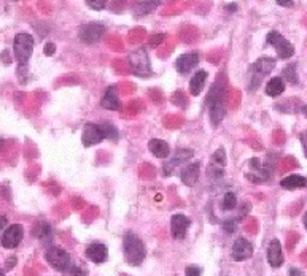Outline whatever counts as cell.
Instances as JSON below:
<instances>
[{
	"label": "cell",
	"instance_id": "52a82bcc",
	"mask_svg": "<svg viewBox=\"0 0 307 276\" xmlns=\"http://www.w3.org/2000/svg\"><path fill=\"white\" fill-rule=\"evenodd\" d=\"M250 167L253 173H247V180L251 183H266L272 176V163L269 162H261L259 159H251Z\"/></svg>",
	"mask_w": 307,
	"mask_h": 276
},
{
	"label": "cell",
	"instance_id": "836d02e7",
	"mask_svg": "<svg viewBox=\"0 0 307 276\" xmlns=\"http://www.w3.org/2000/svg\"><path fill=\"white\" fill-rule=\"evenodd\" d=\"M43 52H45V56H53L54 52H56V46H54V43H47L45 45V49H43Z\"/></svg>",
	"mask_w": 307,
	"mask_h": 276
},
{
	"label": "cell",
	"instance_id": "ac0fdd59",
	"mask_svg": "<svg viewBox=\"0 0 307 276\" xmlns=\"http://www.w3.org/2000/svg\"><path fill=\"white\" fill-rule=\"evenodd\" d=\"M86 257L94 263H104L108 259V249L104 243H91L86 248Z\"/></svg>",
	"mask_w": 307,
	"mask_h": 276
},
{
	"label": "cell",
	"instance_id": "f1b7e54d",
	"mask_svg": "<svg viewBox=\"0 0 307 276\" xmlns=\"http://www.w3.org/2000/svg\"><path fill=\"white\" fill-rule=\"evenodd\" d=\"M237 208V197L234 192H226L222 200V209L223 211H233Z\"/></svg>",
	"mask_w": 307,
	"mask_h": 276
},
{
	"label": "cell",
	"instance_id": "d4e9b609",
	"mask_svg": "<svg viewBox=\"0 0 307 276\" xmlns=\"http://www.w3.org/2000/svg\"><path fill=\"white\" fill-rule=\"evenodd\" d=\"M205 80H207V72L205 70H197L190 80V92L191 95L197 97L201 92H202V87L205 84Z\"/></svg>",
	"mask_w": 307,
	"mask_h": 276
},
{
	"label": "cell",
	"instance_id": "f35d334b",
	"mask_svg": "<svg viewBox=\"0 0 307 276\" xmlns=\"http://www.w3.org/2000/svg\"><path fill=\"white\" fill-rule=\"evenodd\" d=\"M301 143H302V148H304V154L307 156V134L301 135Z\"/></svg>",
	"mask_w": 307,
	"mask_h": 276
},
{
	"label": "cell",
	"instance_id": "f546056e",
	"mask_svg": "<svg viewBox=\"0 0 307 276\" xmlns=\"http://www.w3.org/2000/svg\"><path fill=\"white\" fill-rule=\"evenodd\" d=\"M237 223L239 220L236 217H229V219L223 220V230L228 232V234H234L237 230Z\"/></svg>",
	"mask_w": 307,
	"mask_h": 276
},
{
	"label": "cell",
	"instance_id": "7bdbcfd3",
	"mask_svg": "<svg viewBox=\"0 0 307 276\" xmlns=\"http://www.w3.org/2000/svg\"><path fill=\"white\" fill-rule=\"evenodd\" d=\"M301 112H302V115H304V116L307 118V105H304V106L301 108Z\"/></svg>",
	"mask_w": 307,
	"mask_h": 276
},
{
	"label": "cell",
	"instance_id": "9c48e42d",
	"mask_svg": "<svg viewBox=\"0 0 307 276\" xmlns=\"http://www.w3.org/2000/svg\"><path fill=\"white\" fill-rule=\"evenodd\" d=\"M105 34V27L99 23H87L78 29V38L86 45H94Z\"/></svg>",
	"mask_w": 307,
	"mask_h": 276
},
{
	"label": "cell",
	"instance_id": "4316f807",
	"mask_svg": "<svg viewBox=\"0 0 307 276\" xmlns=\"http://www.w3.org/2000/svg\"><path fill=\"white\" fill-rule=\"evenodd\" d=\"M97 124H99V127H101V130H102V134H104L105 140L108 138V140L118 141V137H119L118 129H116L112 123H108V121H102V123H97Z\"/></svg>",
	"mask_w": 307,
	"mask_h": 276
},
{
	"label": "cell",
	"instance_id": "7a4b0ae2",
	"mask_svg": "<svg viewBox=\"0 0 307 276\" xmlns=\"http://www.w3.org/2000/svg\"><path fill=\"white\" fill-rule=\"evenodd\" d=\"M276 67V59L272 58H259L253 65H250V81H248V91L255 92L261 83L265 81L266 76Z\"/></svg>",
	"mask_w": 307,
	"mask_h": 276
},
{
	"label": "cell",
	"instance_id": "7c38bea8",
	"mask_svg": "<svg viewBox=\"0 0 307 276\" xmlns=\"http://www.w3.org/2000/svg\"><path fill=\"white\" fill-rule=\"evenodd\" d=\"M253 243L248 241L247 238L244 237H239L234 245H233V249H231V256L236 262H244L247 259H250L251 256H253Z\"/></svg>",
	"mask_w": 307,
	"mask_h": 276
},
{
	"label": "cell",
	"instance_id": "8fae6325",
	"mask_svg": "<svg viewBox=\"0 0 307 276\" xmlns=\"http://www.w3.org/2000/svg\"><path fill=\"white\" fill-rule=\"evenodd\" d=\"M24 237V229L19 224H12L5 229V232L2 234V238H0V243L5 249H15L19 246L21 240Z\"/></svg>",
	"mask_w": 307,
	"mask_h": 276
},
{
	"label": "cell",
	"instance_id": "cb8c5ba5",
	"mask_svg": "<svg viewBox=\"0 0 307 276\" xmlns=\"http://www.w3.org/2000/svg\"><path fill=\"white\" fill-rule=\"evenodd\" d=\"M161 2L162 0H140V2H137V5L134 7V16L140 18V16H147V15L153 13L161 5Z\"/></svg>",
	"mask_w": 307,
	"mask_h": 276
},
{
	"label": "cell",
	"instance_id": "d6a6232c",
	"mask_svg": "<svg viewBox=\"0 0 307 276\" xmlns=\"http://www.w3.org/2000/svg\"><path fill=\"white\" fill-rule=\"evenodd\" d=\"M202 274V268L197 267V265H188L185 268V276H201Z\"/></svg>",
	"mask_w": 307,
	"mask_h": 276
},
{
	"label": "cell",
	"instance_id": "60d3db41",
	"mask_svg": "<svg viewBox=\"0 0 307 276\" xmlns=\"http://www.w3.org/2000/svg\"><path fill=\"white\" fill-rule=\"evenodd\" d=\"M5 226H7V219L4 216H0V230H4Z\"/></svg>",
	"mask_w": 307,
	"mask_h": 276
},
{
	"label": "cell",
	"instance_id": "d6986e66",
	"mask_svg": "<svg viewBox=\"0 0 307 276\" xmlns=\"http://www.w3.org/2000/svg\"><path fill=\"white\" fill-rule=\"evenodd\" d=\"M268 262L272 268H279L283 265V252H282V245L277 238L271 240L268 246Z\"/></svg>",
	"mask_w": 307,
	"mask_h": 276
},
{
	"label": "cell",
	"instance_id": "603a6c76",
	"mask_svg": "<svg viewBox=\"0 0 307 276\" xmlns=\"http://www.w3.org/2000/svg\"><path fill=\"white\" fill-rule=\"evenodd\" d=\"M32 235L38 238L41 243H48V241H51V237H53V229L47 220H38V223L34 224Z\"/></svg>",
	"mask_w": 307,
	"mask_h": 276
},
{
	"label": "cell",
	"instance_id": "8992f818",
	"mask_svg": "<svg viewBox=\"0 0 307 276\" xmlns=\"http://www.w3.org/2000/svg\"><path fill=\"white\" fill-rule=\"evenodd\" d=\"M45 259L47 262L51 265V267L56 270V271H64L70 267V256L69 252L62 249V248H58V246H50L45 252Z\"/></svg>",
	"mask_w": 307,
	"mask_h": 276
},
{
	"label": "cell",
	"instance_id": "ba28073f",
	"mask_svg": "<svg viewBox=\"0 0 307 276\" xmlns=\"http://www.w3.org/2000/svg\"><path fill=\"white\" fill-rule=\"evenodd\" d=\"M194 156L193 149H186V148H180L177 149V152L173 154V157H170L169 160L164 162L162 165V173L164 176H172V173L177 170L179 167H182L183 163L190 162V159Z\"/></svg>",
	"mask_w": 307,
	"mask_h": 276
},
{
	"label": "cell",
	"instance_id": "e575fe53",
	"mask_svg": "<svg viewBox=\"0 0 307 276\" xmlns=\"http://www.w3.org/2000/svg\"><path fill=\"white\" fill-rule=\"evenodd\" d=\"M162 40H164V35H162V34H156V35H153V37L150 38V45H151V46H158Z\"/></svg>",
	"mask_w": 307,
	"mask_h": 276
},
{
	"label": "cell",
	"instance_id": "83f0119b",
	"mask_svg": "<svg viewBox=\"0 0 307 276\" xmlns=\"http://www.w3.org/2000/svg\"><path fill=\"white\" fill-rule=\"evenodd\" d=\"M282 80H287L291 84H298L299 83L298 73H296V64L285 65V69L282 70Z\"/></svg>",
	"mask_w": 307,
	"mask_h": 276
},
{
	"label": "cell",
	"instance_id": "30bf717a",
	"mask_svg": "<svg viewBox=\"0 0 307 276\" xmlns=\"http://www.w3.org/2000/svg\"><path fill=\"white\" fill-rule=\"evenodd\" d=\"M225 167H226V152L223 148H218L210 157V162L207 165V176L212 180L222 178L225 175Z\"/></svg>",
	"mask_w": 307,
	"mask_h": 276
},
{
	"label": "cell",
	"instance_id": "7402d4cb",
	"mask_svg": "<svg viewBox=\"0 0 307 276\" xmlns=\"http://www.w3.org/2000/svg\"><path fill=\"white\" fill-rule=\"evenodd\" d=\"M280 186L287 191L304 189V187H307V178H304L301 175H288L280 181Z\"/></svg>",
	"mask_w": 307,
	"mask_h": 276
},
{
	"label": "cell",
	"instance_id": "d590c367",
	"mask_svg": "<svg viewBox=\"0 0 307 276\" xmlns=\"http://www.w3.org/2000/svg\"><path fill=\"white\" fill-rule=\"evenodd\" d=\"M16 262H18L16 257H8L7 262H5V268H7V270H12L15 265H16Z\"/></svg>",
	"mask_w": 307,
	"mask_h": 276
},
{
	"label": "cell",
	"instance_id": "ee69618b",
	"mask_svg": "<svg viewBox=\"0 0 307 276\" xmlns=\"http://www.w3.org/2000/svg\"><path fill=\"white\" fill-rule=\"evenodd\" d=\"M0 276H5V273H4L2 270H0Z\"/></svg>",
	"mask_w": 307,
	"mask_h": 276
},
{
	"label": "cell",
	"instance_id": "e0dca14e",
	"mask_svg": "<svg viewBox=\"0 0 307 276\" xmlns=\"http://www.w3.org/2000/svg\"><path fill=\"white\" fill-rule=\"evenodd\" d=\"M205 106L209 108V115H210L212 124L215 127L220 126V123L226 116V97H220V98H216V100L205 103Z\"/></svg>",
	"mask_w": 307,
	"mask_h": 276
},
{
	"label": "cell",
	"instance_id": "ffe728a7",
	"mask_svg": "<svg viewBox=\"0 0 307 276\" xmlns=\"http://www.w3.org/2000/svg\"><path fill=\"white\" fill-rule=\"evenodd\" d=\"M148 149L155 157L158 159H167L169 154H170V148H169V143L159 140V138H153L148 141Z\"/></svg>",
	"mask_w": 307,
	"mask_h": 276
},
{
	"label": "cell",
	"instance_id": "3957f363",
	"mask_svg": "<svg viewBox=\"0 0 307 276\" xmlns=\"http://www.w3.org/2000/svg\"><path fill=\"white\" fill-rule=\"evenodd\" d=\"M13 52L15 59L19 64H27L32 52H34V37L30 34H26V32L18 34L13 41Z\"/></svg>",
	"mask_w": 307,
	"mask_h": 276
},
{
	"label": "cell",
	"instance_id": "4fadbf2b",
	"mask_svg": "<svg viewBox=\"0 0 307 276\" xmlns=\"http://www.w3.org/2000/svg\"><path fill=\"white\" fill-rule=\"evenodd\" d=\"M104 140H105V137H104L102 130H101V127H99L97 123H87V124H84L83 134H81L83 146L90 148V146L99 145V143L104 141Z\"/></svg>",
	"mask_w": 307,
	"mask_h": 276
},
{
	"label": "cell",
	"instance_id": "8d00e7d4",
	"mask_svg": "<svg viewBox=\"0 0 307 276\" xmlns=\"http://www.w3.org/2000/svg\"><path fill=\"white\" fill-rule=\"evenodd\" d=\"M288 276H305V274H304L302 270L296 268V267H291V268L288 270Z\"/></svg>",
	"mask_w": 307,
	"mask_h": 276
},
{
	"label": "cell",
	"instance_id": "ab89813d",
	"mask_svg": "<svg viewBox=\"0 0 307 276\" xmlns=\"http://www.w3.org/2000/svg\"><path fill=\"white\" fill-rule=\"evenodd\" d=\"M226 10H228V12H236L237 5L236 4H229V5H226Z\"/></svg>",
	"mask_w": 307,
	"mask_h": 276
},
{
	"label": "cell",
	"instance_id": "5b68a950",
	"mask_svg": "<svg viewBox=\"0 0 307 276\" xmlns=\"http://www.w3.org/2000/svg\"><path fill=\"white\" fill-rule=\"evenodd\" d=\"M266 45H271V46L276 48L279 59H283V61H285V59H290L293 54H294L293 43L288 41V40L285 38V37L280 34V32H277V30H271V32H269L268 37H266Z\"/></svg>",
	"mask_w": 307,
	"mask_h": 276
},
{
	"label": "cell",
	"instance_id": "484cf974",
	"mask_svg": "<svg viewBox=\"0 0 307 276\" xmlns=\"http://www.w3.org/2000/svg\"><path fill=\"white\" fill-rule=\"evenodd\" d=\"M285 91V83L282 80V76H274L266 83V94L269 97H279Z\"/></svg>",
	"mask_w": 307,
	"mask_h": 276
},
{
	"label": "cell",
	"instance_id": "74e56055",
	"mask_svg": "<svg viewBox=\"0 0 307 276\" xmlns=\"http://www.w3.org/2000/svg\"><path fill=\"white\" fill-rule=\"evenodd\" d=\"M276 2H277L280 7H285V8H288V7L293 5V0H276Z\"/></svg>",
	"mask_w": 307,
	"mask_h": 276
},
{
	"label": "cell",
	"instance_id": "1f68e13d",
	"mask_svg": "<svg viewBox=\"0 0 307 276\" xmlns=\"http://www.w3.org/2000/svg\"><path fill=\"white\" fill-rule=\"evenodd\" d=\"M65 273H67V276H86V271L75 263H70V267L65 270Z\"/></svg>",
	"mask_w": 307,
	"mask_h": 276
},
{
	"label": "cell",
	"instance_id": "9a60e30c",
	"mask_svg": "<svg viewBox=\"0 0 307 276\" xmlns=\"http://www.w3.org/2000/svg\"><path fill=\"white\" fill-rule=\"evenodd\" d=\"M201 62V54L199 52H186V54H182L180 58H177V61H175V69H177V72L180 75H186L190 73L194 67H197Z\"/></svg>",
	"mask_w": 307,
	"mask_h": 276
},
{
	"label": "cell",
	"instance_id": "b9f144b4",
	"mask_svg": "<svg viewBox=\"0 0 307 276\" xmlns=\"http://www.w3.org/2000/svg\"><path fill=\"white\" fill-rule=\"evenodd\" d=\"M302 223H304V227L307 229V211L304 213V217H302Z\"/></svg>",
	"mask_w": 307,
	"mask_h": 276
},
{
	"label": "cell",
	"instance_id": "5bb4252c",
	"mask_svg": "<svg viewBox=\"0 0 307 276\" xmlns=\"http://www.w3.org/2000/svg\"><path fill=\"white\" fill-rule=\"evenodd\" d=\"M199 176H201V162H186L183 165V169L180 172V180L185 186H196V183L199 181Z\"/></svg>",
	"mask_w": 307,
	"mask_h": 276
},
{
	"label": "cell",
	"instance_id": "4dcf8cb0",
	"mask_svg": "<svg viewBox=\"0 0 307 276\" xmlns=\"http://www.w3.org/2000/svg\"><path fill=\"white\" fill-rule=\"evenodd\" d=\"M86 5L90 7L91 10H96V12H101L107 7V2L108 0H84Z\"/></svg>",
	"mask_w": 307,
	"mask_h": 276
},
{
	"label": "cell",
	"instance_id": "6da1fadb",
	"mask_svg": "<svg viewBox=\"0 0 307 276\" xmlns=\"http://www.w3.org/2000/svg\"><path fill=\"white\" fill-rule=\"evenodd\" d=\"M123 249H124V259L129 265L133 267H139V265L145 260L147 256V248L144 245L142 238H139L134 232H127L123 240Z\"/></svg>",
	"mask_w": 307,
	"mask_h": 276
},
{
	"label": "cell",
	"instance_id": "2e32d148",
	"mask_svg": "<svg viewBox=\"0 0 307 276\" xmlns=\"http://www.w3.org/2000/svg\"><path fill=\"white\" fill-rule=\"evenodd\" d=\"M191 226V219L185 214H173L170 217V234L175 240H183Z\"/></svg>",
	"mask_w": 307,
	"mask_h": 276
},
{
	"label": "cell",
	"instance_id": "44dd1931",
	"mask_svg": "<svg viewBox=\"0 0 307 276\" xmlns=\"http://www.w3.org/2000/svg\"><path fill=\"white\" fill-rule=\"evenodd\" d=\"M101 106L105 109H112V112H116L119 109V98H118V87L108 86V89L104 94V98L101 100Z\"/></svg>",
	"mask_w": 307,
	"mask_h": 276
},
{
	"label": "cell",
	"instance_id": "277c9868",
	"mask_svg": "<svg viewBox=\"0 0 307 276\" xmlns=\"http://www.w3.org/2000/svg\"><path fill=\"white\" fill-rule=\"evenodd\" d=\"M129 65L133 73L140 78H147L151 75V64L145 48H139L129 54Z\"/></svg>",
	"mask_w": 307,
	"mask_h": 276
}]
</instances>
